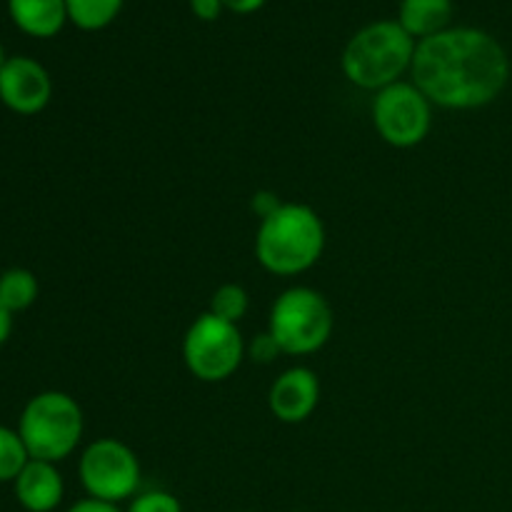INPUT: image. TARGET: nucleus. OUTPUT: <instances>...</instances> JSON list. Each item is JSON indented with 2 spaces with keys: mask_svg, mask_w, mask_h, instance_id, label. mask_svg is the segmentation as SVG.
Segmentation results:
<instances>
[{
  "mask_svg": "<svg viewBox=\"0 0 512 512\" xmlns=\"http://www.w3.org/2000/svg\"><path fill=\"white\" fill-rule=\"evenodd\" d=\"M410 75L438 108L475 110L500 98L510 80V58L498 38L458 25L420 40Z\"/></svg>",
  "mask_w": 512,
  "mask_h": 512,
  "instance_id": "obj_1",
  "label": "nucleus"
},
{
  "mask_svg": "<svg viewBox=\"0 0 512 512\" xmlns=\"http://www.w3.org/2000/svg\"><path fill=\"white\" fill-rule=\"evenodd\" d=\"M325 250V225L305 203H280L260 220L255 258L268 273L290 278L313 268Z\"/></svg>",
  "mask_w": 512,
  "mask_h": 512,
  "instance_id": "obj_2",
  "label": "nucleus"
},
{
  "mask_svg": "<svg viewBox=\"0 0 512 512\" xmlns=\"http://www.w3.org/2000/svg\"><path fill=\"white\" fill-rule=\"evenodd\" d=\"M418 40L398 20H375L360 28L343 50V73L363 90H383L413 68Z\"/></svg>",
  "mask_w": 512,
  "mask_h": 512,
  "instance_id": "obj_3",
  "label": "nucleus"
},
{
  "mask_svg": "<svg viewBox=\"0 0 512 512\" xmlns=\"http://www.w3.org/2000/svg\"><path fill=\"white\" fill-rule=\"evenodd\" d=\"M83 410L78 400L60 390H45L28 400L20 415L18 433L30 460L60 463L78 448L83 438Z\"/></svg>",
  "mask_w": 512,
  "mask_h": 512,
  "instance_id": "obj_4",
  "label": "nucleus"
},
{
  "mask_svg": "<svg viewBox=\"0 0 512 512\" xmlns=\"http://www.w3.org/2000/svg\"><path fill=\"white\" fill-rule=\"evenodd\" d=\"M335 328L333 308L323 293L305 285L283 290L275 298L268 315V333L280 353L300 355L318 353L330 340Z\"/></svg>",
  "mask_w": 512,
  "mask_h": 512,
  "instance_id": "obj_5",
  "label": "nucleus"
},
{
  "mask_svg": "<svg viewBox=\"0 0 512 512\" xmlns=\"http://www.w3.org/2000/svg\"><path fill=\"white\" fill-rule=\"evenodd\" d=\"M245 353L248 345L238 325L213 313L198 315L183 338L185 368L200 383H223L233 378L243 365Z\"/></svg>",
  "mask_w": 512,
  "mask_h": 512,
  "instance_id": "obj_6",
  "label": "nucleus"
},
{
  "mask_svg": "<svg viewBox=\"0 0 512 512\" xmlns=\"http://www.w3.org/2000/svg\"><path fill=\"white\" fill-rule=\"evenodd\" d=\"M78 475L88 498L118 505L138 495L143 470L133 448L115 438H98L80 455Z\"/></svg>",
  "mask_w": 512,
  "mask_h": 512,
  "instance_id": "obj_7",
  "label": "nucleus"
},
{
  "mask_svg": "<svg viewBox=\"0 0 512 512\" xmlns=\"http://www.w3.org/2000/svg\"><path fill=\"white\" fill-rule=\"evenodd\" d=\"M373 125L393 148H415L433 128V103L415 83H398L378 90L373 98Z\"/></svg>",
  "mask_w": 512,
  "mask_h": 512,
  "instance_id": "obj_8",
  "label": "nucleus"
},
{
  "mask_svg": "<svg viewBox=\"0 0 512 512\" xmlns=\"http://www.w3.org/2000/svg\"><path fill=\"white\" fill-rule=\"evenodd\" d=\"M53 98V80L48 70L33 58L15 55L0 70V100L20 115H35Z\"/></svg>",
  "mask_w": 512,
  "mask_h": 512,
  "instance_id": "obj_9",
  "label": "nucleus"
},
{
  "mask_svg": "<svg viewBox=\"0 0 512 512\" xmlns=\"http://www.w3.org/2000/svg\"><path fill=\"white\" fill-rule=\"evenodd\" d=\"M320 403V380L310 368L283 370L268 390V408L285 425L305 423Z\"/></svg>",
  "mask_w": 512,
  "mask_h": 512,
  "instance_id": "obj_10",
  "label": "nucleus"
},
{
  "mask_svg": "<svg viewBox=\"0 0 512 512\" xmlns=\"http://www.w3.org/2000/svg\"><path fill=\"white\" fill-rule=\"evenodd\" d=\"M15 483V498L28 512H53L63 503L65 483L55 463L28 460Z\"/></svg>",
  "mask_w": 512,
  "mask_h": 512,
  "instance_id": "obj_11",
  "label": "nucleus"
},
{
  "mask_svg": "<svg viewBox=\"0 0 512 512\" xmlns=\"http://www.w3.org/2000/svg\"><path fill=\"white\" fill-rule=\"evenodd\" d=\"M13 23L33 38H53L68 23L65 0H8Z\"/></svg>",
  "mask_w": 512,
  "mask_h": 512,
  "instance_id": "obj_12",
  "label": "nucleus"
},
{
  "mask_svg": "<svg viewBox=\"0 0 512 512\" xmlns=\"http://www.w3.org/2000/svg\"><path fill=\"white\" fill-rule=\"evenodd\" d=\"M450 20H453V0H400L398 23L418 43L448 30Z\"/></svg>",
  "mask_w": 512,
  "mask_h": 512,
  "instance_id": "obj_13",
  "label": "nucleus"
},
{
  "mask_svg": "<svg viewBox=\"0 0 512 512\" xmlns=\"http://www.w3.org/2000/svg\"><path fill=\"white\" fill-rule=\"evenodd\" d=\"M38 298V280L30 270L10 268L0 275V305L10 315L28 310Z\"/></svg>",
  "mask_w": 512,
  "mask_h": 512,
  "instance_id": "obj_14",
  "label": "nucleus"
},
{
  "mask_svg": "<svg viewBox=\"0 0 512 512\" xmlns=\"http://www.w3.org/2000/svg\"><path fill=\"white\" fill-rule=\"evenodd\" d=\"M125 0H65L68 20L80 30H103L123 10Z\"/></svg>",
  "mask_w": 512,
  "mask_h": 512,
  "instance_id": "obj_15",
  "label": "nucleus"
},
{
  "mask_svg": "<svg viewBox=\"0 0 512 512\" xmlns=\"http://www.w3.org/2000/svg\"><path fill=\"white\" fill-rule=\"evenodd\" d=\"M250 308V298H248V290L238 283H225L210 295V308L208 313L218 315V318L228 320V323L238 325L240 320L248 315Z\"/></svg>",
  "mask_w": 512,
  "mask_h": 512,
  "instance_id": "obj_16",
  "label": "nucleus"
},
{
  "mask_svg": "<svg viewBox=\"0 0 512 512\" xmlns=\"http://www.w3.org/2000/svg\"><path fill=\"white\" fill-rule=\"evenodd\" d=\"M30 455L25 448L18 430H10L0 425V483H8L20 475V470L28 465Z\"/></svg>",
  "mask_w": 512,
  "mask_h": 512,
  "instance_id": "obj_17",
  "label": "nucleus"
},
{
  "mask_svg": "<svg viewBox=\"0 0 512 512\" xmlns=\"http://www.w3.org/2000/svg\"><path fill=\"white\" fill-rule=\"evenodd\" d=\"M125 512H183V505L168 490H148L135 495Z\"/></svg>",
  "mask_w": 512,
  "mask_h": 512,
  "instance_id": "obj_18",
  "label": "nucleus"
},
{
  "mask_svg": "<svg viewBox=\"0 0 512 512\" xmlns=\"http://www.w3.org/2000/svg\"><path fill=\"white\" fill-rule=\"evenodd\" d=\"M248 355L255 360V363H273V360L280 355V348L275 345V340L270 338V333H263L248 345Z\"/></svg>",
  "mask_w": 512,
  "mask_h": 512,
  "instance_id": "obj_19",
  "label": "nucleus"
},
{
  "mask_svg": "<svg viewBox=\"0 0 512 512\" xmlns=\"http://www.w3.org/2000/svg\"><path fill=\"white\" fill-rule=\"evenodd\" d=\"M190 10L203 23H213L223 15V0H190Z\"/></svg>",
  "mask_w": 512,
  "mask_h": 512,
  "instance_id": "obj_20",
  "label": "nucleus"
},
{
  "mask_svg": "<svg viewBox=\"0 0 512 512\" xmlns=\"http://www.w3.org/2000/svg\"><path fill=\"white\" fill-rule=\"evenodd\" d=\"M250 208H253V213H258V218L263 220L280 208V200L275 198L273 193H255L253 200H250Z\"/></svg>",
  "mask_w": 512,
  "mask_h": 512,
  "instance_id": "obj_21",
  "label": "nucleus"
},
{
  "mask_svg": "<svg viewBox=\"0 0 512 512\" xmlns=\"http://www.w3.org/2000/svg\"><path fill=\"white\" fill-rule=\"evenodd\" d=\"M68 512H120V508L113 503H103V500L85 498V500H78V503H75Z\"/></svg>",
  "mask_w": 512,
  "mask_h": 512,
  "instance_id": "obj_22",
  "label": "nucleus"
},
{
  "mask_svg": "<svg viewBox=\"0 0 512 512\" xmlns=\"http://www.w3.org/2000/svg\"><path fill=\"white\" fill-rule=\"evenodd\" d=\"M263 5L265 0H223V8L238 15H250L255 13V10L263 8Z\"/></svg>",
  "mask_w": 512,
  "mask_h": 512,
  "instance_id": "obj_23",
  "label": "nucleus"
},
{
  "mask_svg": "<svg viewBox=\"0 0 512 512\" xmlns=\"http://www.w3.org/2000/svg\"><path fill=\"white\" fill-rule=\"evenodd\" d=\"M10 330H13V315L0 305V345L10 338Z\"/></svg>",
  "mask_w": 512,
  "mask_h": 512,
  "instance_id": "obj_24",
  "label": "nucleus"
},
{
  "mask_svg": "<svg viewBox=\"0 0 512 512\" xmlns=\"http://www.w3.org/2000/svg\"><path fill=\"white\" fill-rule=\"evenodd\" d=\"M5 63H8V55H5V48L0 45V70L5 68Z\"/></svg>",
  "mask_w": 512,
  "mask_h": 512,
  "instance_id": "obj_25",
  "label": "nucleus"
}]
</instances>
